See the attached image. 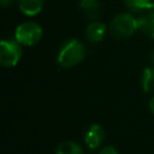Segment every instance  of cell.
I'll list each match as a JSON object with an SVG mask.
<instances>
[{
	"instance_id": "1",
	"label": "cell",
	"mask_w": 154,
	"mask_h": 154,
	"mask_svg": "<svg viewBox=\"0 0 154 154\" xmlns=\"http://www.w3.org/2000/svg\"><path fill=\"white\" fill-rule=\"evenodd\" d=\"M85 55V48L83 43L76 38L66 41L59 49L58 63L63 67H72L79 64Z\"/></svg>"
},
{
	"instance_id": "2",
	"label": "cell",
	"mask_w": 154,
	"mask_h": 154,
	"mask_svg": "<svg viewBox=\"0 0 154 154\" xmlns=\"http://www.w3.org/2000/svg\"><path fill=\"white\" fill-rule=\"evenodd\" d=\"M137 29H138V22L130 13H120L116 16L109 24L111 34L116 38H128Z\"/></svg>"
},
{
	"instance_id": "3",
	"label": "cell",
	"mask_w": 154,
	"mask_h": 154,
	"mask_svg": "<svg viewBox=\"0 0 154 154\" xmlns=\"http://www.w3.org/2000/svg\"><path fill=\"white\" fill-rule=\"evenodd\" d=\"M42 37V29L35 22H24L19 24L14 31V38L20 45L34 46Z\"/></svg>"
},
{
	"instance_id": "4",
	"label": "cell",
	"mask_w": 154,
	"mask_h": 154,
	"mask_svg": "<svg viewBox=\"0 0 154 154\" xmlns=\"http://www.w3.org/2000/svg\"><path fill=\"white\" fill-rule=\"evenodd\" d=\"M22 57L20 43L14 40H2L0 42V64L5 67H12L18 64Z\"/></svg>"
},
{
	"instance_id": "5",
	"label": "cell",
	"mask_w": 154,
	"mask_h": 154,
	"mask_svg": "<svg viewBox=\"0 0 154 154\" xmlns=\"http://www.w3.org/2000/svg\"><path fill=\"white\" fill-rule=\"evenodd\" d=\"M105 140V130L99 124H91L84 135V142L89 149L94 150L101 146Z\"/></svg>"
},
{
	"instance_id": "6",
	"label": "cell",
	"mask_w": 154,
	"mask_h": 154,
	"mask_svg": "<svg viewBox=\"0 0 154 154\" xmlns=\"http://www.w3.org/2000/svg\"><path fill=\"white\" fill-rule=\"evenodd\" d=\"M106 34V26L101 22H91L85 29V36L90 42H100Z\"/></svg>"
},
{
	"instance_id": "7",
	"label": "cell",
	"mask_w": 154,
	"mask_h": 154,
	"mask_svg": "<svg viewBox=\"0 0 154 154\" xmlns=\"http://www.w3.org/2000/svg\"><path fill=\"white\" fill-rule=\"evenodd\" d=\"M138 29L149 38H154V12L147 11L144 16L137 18Z\"/></svg>"
},
{
	"instance_id": "8",
	"label": "cell",
	"mask_w": 154,
	"mask_h": 154,
	"mask_svg": "<svg viewBox=\"0 0 154 154\" xmlns=\"http://www.w3.org/2000/svg\"><path fill=\"white\" fill-rule=\"evenodd\" d=\"M79 7L84 13V16H87L90 19H96L101 12V6L99 0H82Z\"/></svg>"
},
{
	"instance_id": "9",
	"label": "cell",
	"mask_w": 154,
	"mask_h": 154,
	"mask_svg": "<svg viewBox=\"0 0 154 154\" xmlns=\"http://www.w3.org/2000/svg\"><path fill=\"white\" fill-rule=\"evenodd\" d=\"M20 11L26 16H36L41 12L43 0H18Z\"/></svg>"
},
{
	"instance_id": "10",
	"label": "cell",
	"mask_w": 154,
	"mask_h": 154,
	"mask_svg": "<svg viewBox=\"0 0 154 154\" xmlns=\"http://www.w3.org/2000/svg\"><path fill=\"white\" fill-rule=\"evenodd\" d=\"M55 154H84L82 147L73 141H64L61 142Z\"/></svg>"
},
{
	"instance_id": "11",
	"label": "cell",
	"mask_w": 154,
	"mask_h": 154,
	"mask_svg": "<svg viewBox=\"0 0 154 154\" xmlns=\"http://www.w3.org/2000/svg\"><path fill=\"white\" fill-rule=\"evenodd\" d=\"M142 88L147 93H154V67H147L142 72Z\"/></svg>"
},
{
	"instance_id": "12",
	"label": "cell",
	"mask_w": 154,
	"mask_h": 154,
	"mask_svg": "<svg viewBox=\"0 0 154 154\" xmlns=\"http://www.w3.org/2000/svg\"><path fill=\"white\" fill-rule=\"evenodd\" d=\"M124 4L131 11H142L149 7L152 0H124Z\"/></svg>"
},
{
	"instance_id": "13",
	"label": "cell",
	"mask_w": 154,
	"mask_h": 154,
	"mask_svg": "<svg viewBox=\"0 0 154 154\" xmlns=\"http://www.w3.org/2000/svg\"><path fill=\"white\" fill-rule=\"evenodd\" d=\"M99 154H118V150L113 146H106L99 152Z\"/></svg>"
},
{
	"instance_id": "14",
	"label": "cell",
	"mask_w": 154,
	"mask_h": 154,
	"mask_svg": "<svg viewBox=\"0 0 154 154\" xmlns=\"http://www.w3.org/2000/svg\"><path fill=\"white\" fill-rule=\"evenodd\" d=\"M148 106H149V109L152 111V113L154 114V96L149 100V103H148Z\"/></svg>"
},
{
	"instance_id": "15",
	"label": "cell",
	"mask_w": 154,
	"mask_h": 154,
	"mask_svg": "<svg viewBox=\"0 0 154 154\" xmlns=\"http://www.w3.org/2000/svg\"><path fill=\"white\" fill-rule=\"evenodd\" d=\"M0 2H1V5H2L4 7H6V6L11 5V4L13 2V0H0Z\"/></svg>"
},
{
	"instance_id": "16",
	"label": "cell",
	"mask_w": 154,
	"mask_h": 154,
	"mask_svg": "<svg viewBox=\"0 0 154 154\" xmlns=\"http://www.w3.org/2000/svg\"><path fill=\"white\" fill-rule=\"evenodd\" d=\"M150 60H152V63L154 64V51L152 52V55H150Z\"/></svg>"
}]
</instances>
